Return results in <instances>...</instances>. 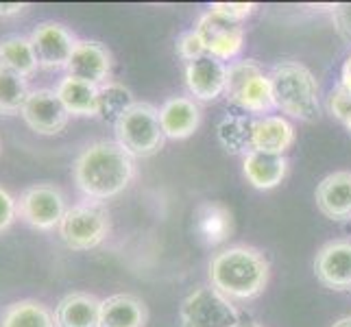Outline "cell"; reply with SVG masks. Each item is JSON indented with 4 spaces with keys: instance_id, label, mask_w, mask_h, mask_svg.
Masks as SVG:
<instances>
[{
    "instance_id": "6da1fadb",
    "label": "cell",
    "mask_w": 351,
    "mask_h": 327,
    "mask_svg": "<svg viewBox=\"0 0 351 327\" xmlns=\"http://www.w3.org/2000/svg\"><path fill=\"white\" fill-rule=\"evenodd\" d=\"M72 177L86 199L110 201L131 186L136 177V160L118 142L96 140L77 155Z\"/></svg>"
},
{
    "instance_id": "7a4b0ae2",
    "label": "cell",
    "mask_w": 351,
    "mask_h": 327,
    "mask_svg": "<svg viewBox=\"0 0 351 327\" xmlns=\"http://www.w3.org/2000/svg\"><path fill=\"white\" fill-rule=\"evenodd\" d=\"M208 275L210 286L229 301H249L260 297L269 286L271 266L258 249L234 245L216 253Z\"/></svg>"
},
{
    "instance_id": "3957f363",
    "label": "cell",
    "mask_w": 351,
    "mask_h": 327,
    "mask_svg": "<svg viewBox=\"0 0 351 327\" xmlns=\"http://www.w3.org/2000/svg\"><path fill=\"white\" fill-rule=\"evenodd\" d=\"M275 107L301 123H317L321 118L319 83L299 62H280L271 70Z\"/></svg>"
},
{
    "instance_id": "277c9868",
    "label": "cell",
    "mask_w": 351,
    "mask_h": 327,
    "mask_svg": "<svg viewBox=\"0 0 351 327\" xmlns=\"http://www.w3.org/2000/svg\"><path fill=\"white\" fill-rule=\"evenodd\" d=\"M116 142L133 160L153 157L164 149V129L160 123V109L151 103H133L114 123Z\"/></svg>"
},
{
    "instance_id": "5b68a950",
    "label": "cell",
    "mask_w": 351,
    "mask_h": 327,
    "mask_svg": "<svg viewBox=\"0 0 351 327\" xmlns=\"http://www.w3.org/2000/svg\"><path fill=\"white\" fill-rule=\"evenodd\" d=\"M225 96L229 103L249 114H269L275 109L271 79L253 59H242L227 66Z\"/></svg>"
},
{
    "instance_id": "8992f818",
    "label": "cell",
    "mask_w": 351,
    "mask_h": 327,
    "mask_svg": "<svg viewBox=\"0 0 351 327\" xmlns=\"http://www.w3.org/2000/svg\"><path fill=\"white\" fill-rule=\"evenodd\" d=\"M112 232L110 210L99 201H83L68 208L59 236L72 251H90L96 249Z\"/></svg>"
},
{
    "instance_id": "52a82bcc",
    "label": "cell",
    "mask_w": 351,
    "mask_h": 327,
    "mask_svg": "<svg viewBox=\"0 0 351 327\" xmlns=\"http://www.w3.org/2000/svg\"><path fill=\"white\" fill-rule=\"evenodd\" d=\"M179 323L181 327H238L240 312L216 288L201 286L181 301Z\"/></svg>"
},
{
    "instance_id": "ba28073f",
    "label": "cell",
    "mask_w": 351,
    "mask_h": 327,
    "mask_svg": "<svg viewBox=\"0 0 351 327\" xmlns=\"http://www.w3.org/2000/svg\"><path fill=\"white\" fill-rule=\"evenodd\" d=\"M68 212L66 195L53 184H33L18 199V216L38 232H53Z\"/></svg>"
},
{
    "instance_id": "9c48e42d",
    "label": "cell",
    "mask_w": 351,
    "mask_h": 327,
    "mask_svg": "<svg viewBox=\"0 0 351 327\" xmlns=\"http://www.w3.org/2000/svg\"><path fill=\"white\" fill-rule=\"evenodd\" d=\"M31 44L42 70H66L79 40L62 22L46 20L33 29Z\"/></svg>"
},
{
    "instance_id": "30bf717a",
    "label": "cell",
    "mask_w": 351,
    "mask_h": 327,
    "mask_svg": "<svg viewBox=\"0 0 351 327\" xmlns=\"http://www.w3.org/2000/svg\"><path fill=\"white\" fill-rule=\"evenodd\" d=\"M195 31L199 33V38L205 46V53L227 62L240 55L242 44H245V29L242 24L227 20L214 11L203 14L197 22Z\"/></svg>"
},
{
    "instance_id": "8fae6325",
    "label": "cell",
    "mask_w": 351,
    "mask_h": 327,
    "mask_svg": "<svg viewBox=\"0 0 351 327\" xmlns=\"http://www.w3.org/2000/svg\"><path fill=\"white\" fill-rule=\"evenodd\" d=\"M20 116L27 123V127L38 136H59L68 127L70 120V114L66 112V107L59 101L55 90L48 88L33 90L27 103H24Z\"/></svg>"
},
{
    "instance_id": "7c38bea8",
    "label": "cell",
    "mask_w": 351,
    "mask_h": 327,
    "mask_svg": "<svg viewBox=\"0 0 351 327\" xmlns=\"http://www.w3.org/2000/svg\"><path fill=\"white\" fill-rule=\"evenodd\" d=\"M112 70H114V59L110 48L101 42L79 40L75 53L70 57V64L66 68V75L94 83V86L101 88L112 81Z\"/></svg>"
},
{
    "instance_id": "4fadbf2b",
    "label": "cell",
    "mask_w": 351,
    "mask_h": 327,
    "mask_svg": "<svg viewBox=\"0 0 351 327\" xmlns=\"http://www.w3.org/2000/svg\"><path fill=\"white\" fill-rule=\"evenodd\" d=\"M314 275L330 290H351V240H332L317 251Z\"/></svg>"
},
{
    "instance_id": "5bb4252c",
    "label": "cell",
    "mask_w": 351,
    "mask_h": 327,
    "mask_svg": "<svg viewBox=\"0 0 351 327\" xmlns=\"http://www.w3.org/2000/svg\"><path fill=\"white\" fill-rule=\"evenodd\" d=\"M314 201L330 221H351V171H336L323 177L314 192Z\"/></svg>"
},
{
    "instance_id": "9a60e30c",
    "label": "cell",
    "mask_w": 351,
    "mask_h": 327,
    "mask_svg": "<svg viewBox=\"0 0 351 327\" xmlns=\"http://www.w3.org/2000/svg\"><path fill=\"white\" fill-rule=\"evenodd\" d=\"M227 66L212 55L186 64V86L197 101H216L225 94Z\"/></svg>"
},
{
    "instance_id": "2e32d148",
    "label": "cell",
    "mask_w": 351,
    "mask_h": 327,
    "mask_svg": "<svg viewBox=\"0 0 351 327\" xmlns=\"http://www.w3.org/2000/svg\"><path fill=\"white\" fill-rule=\"evenodd\" d=\"M160 123L168 140H186L201 125V107L188 96H173L160 107Z\"/></svg>"
},
{
    "instance_id": "e0dca14e",
    "label": "cell",
    "mask_w": 351,
    "mask_h": 327,
    "mask_svg": "<svg viewBox=\"0 0 351 327\" xmlns=\"http://www.w3.org/2000/svg\"><path fill=\"white\" fill-rule=\"evenodd\" d=\"M295 144V127L282 116L251 120V151L284 155Z\"/></svg>"
},
{
    "instance_id": "ac0fdd59",
    "label": "cell",
    "mask_w": 351,
    "mask_h": 327,
    "mask_svg": "<svg viewBox=\"0 0 351 327\" xmlns=\"http://www.w3.org/2000/svg\"><path fill=\"white\" fill-rule=\"evenodd\" d=\"M55 94L59 96V101H62L70 116H79V118L101 116V90L94 83L66 75L55 86Z\"/></svg>"
},
{
    "instance_id": "d6986e66",
    "label": "cell",
    "mask_w": 351,
    "mask_h": 327,
    "mask_svg": "<svg viewBox=\"0 0 351 327\" xmlns=\"http://www.w3.org/2000/svg\"><path fill=\"white\" fill-rule=\"evenodd\" d=\"M195 232L203 245H223L234 234V216L221 201H205L195 212Z\"/></svg>"
},
{
    "instance_id": "ffe728a7",
    "label": "cell",
    "mask_w": 351,
    "mask_h": 327,
    "mask_svg": "<svg viewBox=\"0 0 351 327\" xmlns=\"http://www.w3.org/2000/svg\"><path fill=\"white\" fill-rule=\"evenodd\" d=\"M149 308L131 293H118L103 299L101 327H147Z\"/></svg>"
},
{
    "instance_id": "44dd1931",
    "label": "cell",
    "mask_w": 351,
    "mask_h": 327,
    "mask_svg": "<svg viewBox=\"0 0 351 327\" xmlns=\"http://www.w3.org/2000/svg\"><path fill=\"white\" fill-rule=\"evenodd\" d=\"M103 299L90 293H70L55 308L57 327H101Z\"/></svg>"
},
{
    "instance_id": "7402d4cb",
    "label": "cell",
    "mask_w": 351,
    "mask_h": 327,
    "mask_svg": "<svg viewBox=\"0 0 351 327\" xmlns=\"http://www.w3.org/2000/svg\"><path fill=\"white\" fill-rule=\"evenodd\" d=\"M242 173L258 190H273L282 184L288 173V160L284 155L249 151L242 162Z\"/></svg>"
},
{
    "instance_id": "603a6c76",
    "label": "cell",
    "mask_w": 351,
    "mask_h": 327,
    "mask_svg": "<svg viewBox=\"0 0 351 327\" xmlns=\"http://www.w3.org/2000/svg\"><path fill=\"white\" fill-rule=\"evenodd\" d=\"M0 327H57V323L55 312L42 301L20 299L5 308Z\"/></svg>"
},
{
    "instance_id": "cb8c5ba5",
    "label": "cell",
    "mask_w": 351,
    "mask_h": 327,
    "mask_svg": "<svg viewBox=\"0 0 351 327\" xmlns=\"http://www.w3.org/2000/svg\"><path fill=\"white\" fill-rule=\"evenodd\" d=\"M0 68L14 70L22 77H33L38 70V57H35L31 38L24 35H7L0 40Z\"/></svg>"
},
{
    "instance_id": "d4e9b609",
    "label": "cell",
    "mask_w": 351,
    "mask_h": 327,
    "mask_svg": "<svg viewBox=\"0 0 351 327\" xmlns=\"http://www.w3.org/2000/svg\"><path fill=\"white\" fill-rule=\"evenodd\" d=\"M31 92L27 77L0 68V116H20Z\"/></svg>"
},
{
    "instance_id": "484cf974",
    "label": "cell",
    "mask_w": 351,
    "mask_h": 327,
    "mask_svg": "<svg viewBox=\"0 0 351 327\" xmlns=\"http://www.w3.org/2000/svg\"><path fill=\"white\" fill-rule=\"evenodd\" d=\"M219 142L227 153H249L251 151V120L247 116L227 114L219 123Z\"/></svg>"
},
{
    "instance_id": "4316f807",
    "label": "cell",
    "mask_w": 351,
    "mask_h": 327,
    "mask_svg": "<svg viewBox=\"0 0 351 327\" xmlns=\"http://www.w3.org/2000/svg\"><path fill=\"white\" fill-rule=\"evenodd\" d=\"M99 90H101V116L112 118L114 123L118 120L120 114L127 112V109L136 103L129 88H125L123 83H118V81L105 83V86H101Z\"/></svg>"
},
{
    "instance_id": "83f0119b",
    "label": "cell",
    "mask_w": 351,
    "mask_h": 327,
    "mask_svg": "<svg viewBox=\"0 0 351 327\" xmlns=\"http://www.w3.org/2000/svg\"><path fill=\"white\" fill-rule=\"evenodd\" d=\"M177 55L184 59V62H197V59L205 57L208 53H205V46L199 38V33L192 29V31H186L179 35L177 40Z\"/></svg>"
},
{
    "instance_id": "f1b7e54d",
    "label": "cell",
    "mask_w": 351,
    "mask_h": 327,
    "mask_svg": "<svg viewBox=\"0 0 351 327\" xmlns=\"http://www.w3.org/2000/svg\"><path fill=\"white\" fill-rule=\"evenodd\" d=\"M256 9L258 5H253V3H214L210 7V11H214V14H219L238 24H242V20H247Z\"/></svg>"
},
{
    "instance_id": "f546056e",
    "label": "cell",
    "mask_w": 351,
    "mask_h": 327,
    "mask_svg": "<svg viewBox=\"0 0 351 327\" xmlns=\"http://www.w3.org/2000/svg\"><path fill=\"white\" fill-rule=\"evenodd\" d=\"M18 218V199L7 188L0 186V234L16 223Z\"/></svg>"
},
{
    "instance_id": "4dcf8cb0",
    "label": "cell",
    "mask_w": 351,
    "mask_h": 327,
    "mask_svg": "<svg viewBox=\"0 0 351 327\" xmlns=\"http://www.w3.org/2000/svg\"><path fill=\"white\" fill-rule=\"evenodd\" d=\"M328 107H330V114L334 118H338L341 123L345 125V120L351 116V92H347L343 86H338L328 99Z\"/></svg>"
},
{
    "instance_id": "1f68e13d",
    "label": "cell",
    "mask_w": 351,
    "mask_h": 327,
    "mask_svg": "<svg viewBox=\"0 0 351 327\" xmlns=\"http://www.w3.org/2000/svg\"><path fill=\"white\" fill-rule=\"evenodd\" d=\"M29 9L27 3H0V20L18 18Z\"/></svg>"
},
{
    "instance_id": "d6a6232c",
    "label": "cell",
    "mask_w": 351,
    "mask_h": 327,
    "mask_svg": "<svg viewBox=\"0 0 351 327\" xmlns=\"http://www.w3.org/2000/svg\"><path fill=\"white\" fill-rule=\"evenodd\" d=\"M341 86L351 92V55L345 59V64H343V70H341Z\"/></svg>"
},
{
    "instance_id": "836d02e7",
    "label": "cell",
    "mask_w": 351,
    "mask_h": 327,
    "mask_svg": "<svg viewBox=\"0 0 351 327\" xmlns=\"http://www.w3.org/2000/svg\"><path fill=\"white\" fill-rule=\"evenodd\" d=\"M332 327H351V317H343V319H338Z\"/></svg>"
},
{
    "instance_id": "e575fe53",
    "label": "cell",
    "mask_w": 351,
    "mask_h": 327,
    "mask_svg": "<svg viewBox=\"0 0 351 327\" xmlns=\"http://www.w3.org/2000/svg\"><path fill=\"white\" fill-rule=\"evenodd\" d=\"M345 127H347V129H349V133H351V116H349V118L345 120Z\"/></svg>"
},
{
    "instance_id": "d590c367",
    "label": "cell",
    "mask_w": 351,
    "mask_h": 327,
    "mask_svg": "<svg viewBox=\"0 0 351 327\" xmlns=\"http://www.w3.org/2000/svg\"><path fill=\"white\" fill-rule=\"evenodd\" d=\"M238 327H258V325H238Z\"/></svg>"
}]
</instances>
